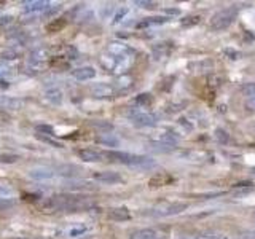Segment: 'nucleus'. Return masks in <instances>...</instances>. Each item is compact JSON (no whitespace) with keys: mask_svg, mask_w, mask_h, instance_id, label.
Segmentation results:
<instances>
[{"mask_svg":"<svg viewBox=\"0 0 255 239\" xmlns=\"http://www.w3.org/2000/svg\"><path fill=\"white\" fill-rule=\"evenodd\" d=\"M94 179L99 180L102 183H118L122 182L123 179L120 177V174L117 172H112V171H102V172H96L94 174Z\"/></svg>","mask_w":255,"mask_h":239,"instance_id":"ddd939ff","label":"nucleus"},{"mask_svg":"<svg viewBox=\"0 0 255 239\" xmlns=\"http://www.w3.org/2000/svg\"><path fill=\"white\" fill-rule=\"evenodd\" d=\"M106 158H112L114 161L126 164L134 169H153L156 166L155 161L148 156L134 155V153H125V151H106Z\"/></svg>","mask_w":255,"mask_h":239,"instance_id":"7ed1b4c3","label":"nucleus"},{"mask_svg":"<svg viewBox=\"0 0 255 239\" xmlns=\"http://www.w3.org/2000/svg\"><path fill=\"white\" fill-rule=\"evenodd\" d=\"M135 104L147 107V106H150V104H151V96L150 94H139L137 98H135Z\"/></svg>","mask_w":255,"mask_h":239,"instance_id":"4be33fe9","label":"nucleus"},{"mask_svg":"<svg viewBox=\"0 0 255 239\" xmlns=\"http://www.w3.org/2000/svg\"><path fill=\"white\" fill-rule=\"evenodd\" d=\"M14 206V201L10 198H0V211H5V209H10V207Z\"/></svg>","mask_w":255,"mask_h":239,"instance_id":"393cba45","label":"nucleus"},{"mask_svg":"<svg viewBox=\"0 0 255 239\" xmlns=\"http://www.w3.org/2000/svg\"><path fill=\"white\" fill-rule=\"evenodd\" d=\"M46 59H48V51L45 50V48H37V50L30 51L27 64H29L30 69L38 70V69H42L45 66Z\"/></svg>","mask_w":255,"mask_h":239,"instance_id":"0eeeda50","label":"nucleus"},{"mask_svg":"<svg viewBox=\"0 0 255 239\" xmlns=\"http://www.w3.org/2000/svg\"><path fill=\"white\" fill-rule=\"evenodd\" d=\"M246 106L249 107L251 110H254V112H255V96H254V98H249V99L246 101Z\"/></svg>","mask_w":255,"mask_h":239,"instance_id":"2f4dec72","label":"nucleus"},{"mask_svg":"<svg viewBox=\"0 0 255 239\" xmlns=\"http://www.w3.org/2000/svg\"><path fill=\"white\" fill-rule=\"evenodd\" d=\"M18 161V156L16 155H6V153H0V163H6V164H11Z\"/></svg>","mask_w":255,"mask_h":239,"instance_id":"b1692460","label":"nucleus"},{"mask_svg":"<svg viewBox=\"0 0 255 239\" xmlns=\"http://www.w3.org/2000/svg\"><path fill=\"white\" fill-rule=\"evenodd\" d=\"M215 137H217V140H220V142H227L228 140V134L223 129H217V131H215Z\"/></svg>","mask_w":255,"mask_h":239,"instance_id":"c85d7f7f","label":"nucleus"},{"mask_svg":"<svg viewBox=\"0 0 255 239\" xmlns=\"http://www.w3.org/2000/svg\"><path fill=\"white\" fill-rule=\"evenodd\" d=\"M10 195H11V190L6 185H2V183H0V198H8Z\"/></svg>","mask_w":255,"mask_h":239,"instance_id":"c756f323","label":"nucleus"},{"mask_svg":"<svg viewBox=\"0 0 255 239\" xmlns=\"http://www.w3.org/2000/svg\"><path fill=\"white\" fill-rule=\"evenodd\" d=\"M252 219H254V222H255V211H254V214H252Z\"/></svg>","mask_w":255,"mask_h":239,"instance_id":"f704fd0d","label":"nucleus"},{"mask_svg":"<svg viewBox=\"0 0 255 239\" xmlns=\"http://www.w3.org/2000/svg\"><path fill=\"white\" fill-rule=\"evenodd\" d=\"M241 239H255V231H244L241 235Z\"/></svg>","mask_w":255,"mask_h":239,"instance_id":"7c9ffc66","label":"nucleus"},{"mask_svg":"<svg viewBox=\"0 0 255 239\" xmlns=\"http://www.w3.org/2000/svg\"><path fill=\"white\" fill-rule=\"evenodd\" d=\"M199 16H188V18L182 19V26H190V24H198Z\"/></svg>","mask_w":255,"mask_h":239,"instance_id":"cd10ccee","label":"nucleus"},{"mask_svg":"<svg viewBox=\"0 0 255 239\" xmlns=\"http://www.w3.org/2000/svg\"><path fill=\"white\" fill-rule=\"evenodd\" d=\"M46 99L50 101L51 104H61L62 102V93H61V90H58V88H51V90H46Z\"/></svg>","mask_w":255,"mask_h":239,"instance_id":"a211bd4d","label":"nucleus"},{"mask_svg":"<svg viewBox=\"0 0 255 239\" xmlns=\"http://www.w3.org/2000/svg\"><path fill=\"white\" fill-rule=\"evenodd\" d=\"M22 109V101L10 96H0V110L2 112H16Z\"/></svg>","mask_w":255,"mask_h":239,"instance_id":"6e6552de","label":"nucleus"},{"mask_svg":"<svg viewBox=\"0 0 255 239\" xmlns=\"http://www.w3.org/2000/svg\"><path fill=\"white\" fill-rule=\"evenodd\" d=\"M134 3L142 6V8H148V10H153V8H156L155 2H147V0H137V2H134Z\"/></svg>","mask_w":255,"mask_h":239,"instance_id":"bb28decb","label":"nucleus"},{"mask_svg":"<svg viewBox=\"0 0 255 239\" xmlns=\"http://www.w3.org/2000/svg\"><path fill=\"white\" fill-rule=\"evenodd\" d=\"M98 142L102 143V145H107V147H115L118 140L114 137V135H110V134H101L99 137H98Z\"/></svg>","mask_w":255,"mask_h":239,"instance_id":"6ab92c4d","label":"nucleus"},{"mask_svg":"<svg viewBox=\"0 0 255 239\" xmlns=\"http://www.w3.org/2000/svg\"><path fill=\"white\" fill-rule=\"evenodd\" d=\"M179 239H191V238H188V236H182V238H179Z\"/></svg>","mask_w":255,"mask_h":239,"instance_id":"473e14b6","label":"nucleus"},{"mask_svg":"<svg viewBox=\"0 0 255 239\" xmlns=\"http://www.w3.org/2000/svg\"><path fill=\"white\" fill-rule=\"evenodd\" d=\"M188 207L187 203H158L156 206L150 207L148 209V215H151V217H156V219H161V217H172V215H177L180 212H183Z\"/></svg>","mask_w":255,"mask_h":239,"instance_id":"20e7f679","label":"nucleus"},{"mask_svg":"<svg viewBox=\"0 0 255 239\" xmlns=\"http://www.w3.org/2000/svg\"><path fill=\"white\" fill-rule=\"evenodd\" d=\"M243 93L247 96V99H249V98H254V96H255V83H247V85L243 88Z\"/></svg>","mask_w":255,"mask_h":239,"instance_id":"a878e982","label":"nucleus"},{"mask_svg":"<svg viewBox=\"0 0 255 239\" xmlns=\"http://www.w3.org/2000/svg\"><path fill=\"white\" fill-rule=\"evenodd\" d=\"M74 75L77 80H80V82H86V80H91L96 77V70L90 66H85V67H78L74 70Z\"/></svg>","mask_w":255,"mask_h":239,"instance_id":"4468645a","label":"nucleus"},{"mask_svg":"<svg viewBox=\"0 0 255 239\" xmlns=\"http://www.w3.org/2000/svg\"><path fill=\"white\" fill-rule=\"evenodd\" d=\"M132 51L123 43H112L107 50V56H104V66H107L110 70L118 72L120 69H125L131 59Z\"/></svg>","mask_w":255,"mask_h":239,"instance_id":"f03ea898","label":"nucleus"},{"mask_svg":"<svg viewBox=\"0 0 255 239\" xmlns=\"http://www.w3.org/2000/svg\"><path fill=\"white\" fill-rule=\"evenodd\" d=\"M169 182H172L171 175H167V174H158V175H155V177L150 180V187H163V185H167Z\"/></svg>","mask_w":255,"mask_h":239,"instance_id":"f3484780","label":"nucleus"},{"mask_svg":"<svg viewBox=\"0 0 255 239\" xmlns=\"http://www.w3.org/2000/svg\"><path fill=\"white\" fill-rule=\"evenodd\" d=\"M129 239H163L159 236L158 231L150 230V228H143V230H137L129 236Z\"/></svg>","mask_w":255,"mask_h":239,"instance_id":"2eb2a0df","label":"nucleus"},{"mask_svg":"<svg viewBox=\"0 0 255 239\" xmlns=\"http://www.w3.org/2000/svg\"><path fill=\"white\" fill-rule=\"evenodd\" d=\"M54 171L48 169V167H35V169L29 171V177L35 179V180H48L54 177Z\"/></svg>","mask_w":255,"mask_h":239,"instance_id":"f8f14e48","label":"nucleus"},{"mask_svg":"<svg viewBox=\"0 0 255 239\" xmlns=\"http://www.w3.org/2000/svg\"><path fill=\"white\" fill-rule=\"evenodd\" d=\"M196 239H228V238L222 233H215V231H204V233H199Z\"/></svg>","mask_w":255,"mask_h":239,"instance_id":"aec40b11","label":"nucleus"},{"mask_svg":"<svg viewBox=\"0 0 255 239\" xmlns=\"http://www.w3.org/2000/svg\"><path fill=\"white\" fill-rule=\"evenodd\" d=\"M37 134H42V135H53L54 134V129L51 126L48 124H38L37 126Z\"/></svg>","mask_w":255,"mask_h":239,"instance_id":"5701e85b","label":"nucleus"},{"mask_svg":"<svg viewBox=\"0 0 255 239\" xmlns=\"http://www.w3.org/2000/svg\"><path fill=\"white\" fill-rule=\"evenodd\" d=\"M94 206V203L90 198L80 196V195H54L50 201H48V207L51 211H61V212H82L88 211Z\"/></svg>","mask_w":255,"mask_h":239,"instance_id":"f257e3e1","label":"nucleus"},{"mask_svg":"<svg viewBox=\"0 0 255 239\" xmlns=\"http://www.w3.org/2000/svg\"><path fill=\"white\" fill-rule=\"evenodd\" d=\"M129 120L137 126L143 127H150V126H156L158 123V117L155 114H150V112H142V110H131L128 114Z\"/></svg>","mask_w":255,"mask_h":239,"instance_id":"423d86ee","label":"nucleus"},{"mask_svg":"<svg viewBox=\"0 0 255 239\" xmlns=\"http://www.w3.org/2000/svg\"><path fill=\"white\" fill-rule=\"evenodd\" d=\"M238 16V8L235 6H228V8H223V10L217 11L212 18H211V22H209V27L212 30H223L230 27L233 21L236 19Z\"/></svg>","mask_w":255,"mask_h":239,"instance_id":"39448f33","label":"nucleus"},{"mask_svg":"<svg viewBox=\"0 0 255 239\" xmlns=\"http://www.w3.org/2000/svg\"><path fill=\"white\" fill-rule=\"evenodd\" d=\"M51 3L46 0H32V2L24 3V11L26 13H43L46 10H50Z\"/></svg>","mask_w":255,"mask_h":239,"instance_id":"9d476101","label":"nucleus"},{"mask_svg":"<svg viewBox=\"0 0 255 239\" xmlns=\"http://www.w3.org/2000/svg\"><path fill=\"white\" fill-rule=\"evenodd\" d=\"M78 156L80 159H83L86 163H99V161H104L106 153L93 150V148H83V150H78Z\"/></svg>","mask_w":255,"mask_h":239,"instance_id":"1a4fd4ad","label":"nucleus"},{"mask_svg":"<svg viewBox=\"0 0 255 239\" xmlns=\"http://www.w3.org/2000/svg\"><path fill=\"white\" fill-rule=\"evenodd\" d=\"M93 94L94 98L98 99H102V98H110L112 94H114V88L109 86V85H104V83H99L93 88Z\"/></svg>","mask_w":255,"mask_h":239,"instance_id":"dca6fc26","label":"nucleus"},{"mask_svg":"<svg viewBox=\"0 0 255 239\" xmlns=\"http://www.w3.org/2000/svg\"><path fill=\"white\" fill-rule=\"evenodd\" d=\"M109 219L114 222H126L131 219V214L128 211V207H112L107 212Z\"/></svg>","mask_w":255,"mask_h":239,"instance_id":"9b49d317","label":"nucleus"},{"mask_svg":"<svg viewBox=\"0 0 255 239\" xmlns=\"http://www.w3.org/2000/svg\"><path fill=\"white\" fill-rule=\"evenodd\" d=\"M37 139H40L45 143H50V145L56 147V148H62V143L59 140H54L53 137H48V135H42V134H37Z\"/></svg>","mask_w":255,"mask_h":239,"instance_id":"412c9836","label":"nucleus"},{"mask_svg":"<svg viewBox=\"0 0 255 239\" xmlns=\"http://www.w3.org/2000/svg\"><path fill=\"white\" fill-rule=\"evenodd\" d=\"M14 239H32V238H14Z\"/></svg>","mask_w":255,"mask_h":239,"instance_id":"72a5a7b5","label":"nucleus"}]
</instances>
